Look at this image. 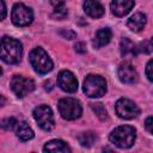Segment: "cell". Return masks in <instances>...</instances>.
<instances>
[{"label": "cell", "mask_w": 153, "mask_h": 153, "mask_svg": "<svg viewBox=\"0 0 153 153\" xmlns=\"http://www.w3.org/2000/svg\"><path fill=\"white\" fill-rule=\"evenodd\" d=\"M112 37V32L109 27H103L96 32L94 39H93V47L94 48H100L103 45H106Z\"/></svg>", "instance_id": "9a60e30c"}, {"label": "cell", "mask_w": 153, "mask_h": 153, "mask_svg": "<svg viewBox=\"0 0 153 153\" xmlns=\"http://www.w3.org/2000/svg\"><path fill=\"white\" fill-rule=\"evenodd\" d=\"M1 7H2V10H1V19H5V17H6V5H5V1L4 0H1Z\"/></svg>", "instance_id": "83f0119b"}, {"label": "cell", "mask_w": 153, "mask_h": 153, "mask_svg": "<svg viewBox=\"0 0 153 153\" xmlns=\"http://www.w3.org/2000/svg\"><path fill=\"white\" fill-rule=\"evenodd\" d=\"M145 127H146V129H147L151 134H153V116H149V117L146 118V121H145Z\"/></svg>", "instance_id": "cb8c5ba5"}, {"label": "cell", "mask_w": 153, "mask_h": 153, "mask_svg": "<svg viewBox=\"0 0 153 153\" xmlns=\"http://www.w3.org/2000/svg\"><path fill=\"white\" fill-rule=\"evenodd\" d=\"M53 16L57 19H63L66 16H67V8L66 6H60V7H54V13Z\"/></svg>", "instance_id": "7402d4cb"}, {"label": "cell", "mask_w": 153, "mask_h": 153, "mask_svg": "<svg viewBox=\"0 0 153 153\" xmlns=\"http://www.w3.org/2000/svg\"><path fill=\"white\" fill-rule=\"evenodd\" d=\"M23 45L22 43L12 37L4 36L1 39V60L8 65L18 63L22 59Z\"/></svg>", "instance_id": "6da1fadb"}, {"label": "cell", "mask_w": 153, "mask_h": 153, "mask_svg": "<svg viewBox=\"0 0 153 153\" xmlns=\"http://www.w3.org/2000/svg\"><path fill=\"white\" fill-rule=\"evenodd\" d=\"M18 123H17V120L14 117H7V118H5V120L1 121V128L5 129V130H11Z\"/></svg>", "instance_id": "44dd1931"}, {"label": "cell", "mask_w": 153, "mask_h": 153, "mask_svg": "<svg viewBox=\"0 0 153 153\" xmlns=\"http://www.w3.org/2000/svg\"><path fill=\"white\" fill-rule=\"evenodd\" d=\"M146 16L143 14V13H135L134 16H131L129 19H128V23H127V25H128V27L131 30V31H134V32H139V31H141L143 27H145V25H146Z\"/></svg>", "instance_id": "2e32d148"}, {"label": "cell", "mask_w": 153, "mask_h": 153, "mask_svg": "<svg viewBox=\"0 0 153 153\" xmlns=\"http://www.w3.org/2000/svg\"><path fill=\"white\" fill-rule=\"evenodd\" d=\"M29 60L32 68L38 74H47L53 69V61L42 48H35L33 50H31Z\"/></svg>", "instance_id": "3957f363"}, {"label": "cell", "mask_w": 153, "mask_h": 153, "mask_svg": "<svg viewBox=\"0 0 153 153\" xmlns=\"http://www.w3.org/2000/svg\"><path fill=\"white\" fill-rule=\"evenodd\" d=\"M134 6V0H112L111 11L116 17H124Z\"/></svg>", "instance_id": "7c38bea8"}, {"label": "cell", "mask_w": 153, "mask_h": 153, "mask_svg": "<svg viewBox=\"0 0 153 153\" xmlns=\"http://www.w3.org/2000/svg\"><path fill=\"white\" fill-rule=\"evenodd\" d=\"M33 118L37 124L45 131H50L55 127L53 111L48 105H38L33 110Z\"/></svg>", "instance_id": "8992f818"}, {"label": "cell", "mask_w": 153, "mask_h": 153, "mask_svg": "<svg viewBox=\"0 0 153 153\" xmlns=\"http://www.w3.org/2000/svg\"><path fill=\"white\" fill-rule=\"evenodd\" d=\"M118 78L124 84H135L137 81V72L136 69L129 63V62H124L121 63L118 67Z\"/></svg>", "instance_id": "8fae6325"}, {"label": "cell", "mask_w": 153, "mask_h": 153, "mask_svg": "<svg viewBox=\"0 0 153 153\" xmlns=\"http://www.w3.org/2000/svg\"><path fill=\"white\" fill-rule=\"evenodd\" d=\"M17 136L20 141H29L33 137V130L26 122H20L17 124Z\"/></svg>", "instance_id": "e0dca14e"}, {"label": "cell", "mask_w": 153, "mask_h": 153, "mask_svg": "<svg viewBox=\"0 0 153 153\" xmlns=\"http://www.w3.org/2000/svg\"><path fill=\"white\" fill-rule=\"evenodd\" d=\"M136 130L131 126H120L114 129L109 136L110 141L120 148H129L134 145Z\"/></svg>", "instance_id": "7a4b0ae2"}, {"label": "cell", "mask_w": 153, "mask_h": 153, "mask_svg": "<svg viewBox=\"0 0 153 153\" xmlns=\"http://www.w3.org/2000/svg\"><path fill=\"white\" fill-rule=\"evenodd\" d=\"M91 108H92V110L96 112V115H97L102 121H104V120L108 118V112H106V110H105V108H104L103 104H100V103H94V104H91Z\"/></svg>", "instance_id": "ffe728a7"}, {"label": "cell", "mask_w": 153, "mask_h": 153, "mask_svg": "<svg viewBox=\"0 0 153 153\" xmlns=\"http://www.w3.org/2000/svg\"><path fill=\"white\" fill-rule=\"evenodd\" d=\"M50 4L54 7H60V6L65 5V0H50Z\"/></svg>", "instance_id": "4316f807"}, {"label": "cell", "mask_w": 153, "mask_h": 153, "mask_svg": "<svg viewBox=\"0 0 153 153\" xmlns=\"http://www.w3.org/2000/svg\"><path fill=\"white\" fill-rule=\"evenodd\" d=\"M120 49H121V55L123 57H133L137 53V49H136L135 44L128 38H123L121 41Z\"/></svg>", "instance_id": "ac0fdd59"}, {"label": "cell", "mask_w": 153, "mask_h": 153, "mask_svg": "<svg viewBox=\"0 0 153 153\" xmlns=\"http://www.w3.org/2000/svg\"><path fill=\"white\" fill-rule=\"evenodd\" d=\"M44 152H54V153H69V146L62 140H51L45 143L43 147Z\"/></svg>", "instance_id": "5bb4252c"}, {"label": "cell", "mask_w": 153, "mask_h": 153, "mask_svg": "<svg viewBox=\"0 0 153 153\" xmlns=\"http://www.w3.org/2000/svg\"><path fill=\"white\" fill-rule=\"evenodd\" d=\"M60 33H61V36H63V37L67 38V39H73V38H75V32H73V31H71V30H62Z\"/></svg>", "instance_id": "d4e9b609"}, {"label": "cell", "mask_w": 153, "mask_h": 153, "mask_svg": "<svg viewBox=\"0 0 153 153\" xmlns=\"http://www.w3.org/2000/svg\"><path fill=\"white\" fill-rule=\"evenodd\" d=\"M84 11L87 16L92 18H99L104 14V7L97 0H85L84 1Z\"/></svg>", "instance_id": "4fadbf2b"}, {"label": "cell", "mask_w": 153, "mask_h": 153, "mask_svg": "<svg viewBox=\"0 0 153 153\" xmlns=\"http://www.w3.org/2000/svg\"><path fill=\"white\" fill-rule=\"evenodd\" d=\"M74 48H75V51H76V53H80V54H82V53L86 51V45H85V43H82V42H78V43L74 45Z\"/></svg>", "instance_id": "484cf974"}, {"label": "cell", "mask_w": 153, "mask_h": 153, "mask_svg": "<svg viewBox=\"0 0 153 153\" xmlns=\"http://www.w3.org/2000/svg\"><path fill=\"white\" fill-rule=\"evenodd\" d=\"M151 43H152V45H153V37H152V41H151Z\"/></svg>", "instance_id": "f1b7e54d"}, {"label": "cell", "mask_w": 153, "mask_h": 153, "mask_svg": "<svg viewBox=\"0 0 153 153\" xmlns=\"http://www.w3.org/2000/svg\"><path fill=\"white\" fill-rule=\"evenodd\" d=\"M57 85L67 93H74L78 90V80L69 71H61L57 75Z\"/></svg>", "instance_id": "30bf717a"}, {"label": "cell", "mask_w": 153, "mask_h": 153, "mask_svg": "<svg viewBox=\"0 0 153 153\" xmlns=\"http://www.w3.org/2000/svg\"><path fill=\"white\" fill-rule=\"evenodd\" d=\"M82 90L85 94L90 98H98L105 94L106 92V81L100 75L90 74L84 80Z\"/></svg>", "instance_id": "277c9868"}, {"label": "cell", "mask_w": 153, "mask_h": 153, "mask_svg": "<svg viewBox=\"0 0 153 153\" xmlns=\"http://www.w3.org/2000/svg\"><path fill=\"white\" fill-rule=\"evenodd\" d=\"M78 140L80 142L81 146L84 147H90L94 143V141L97 140V136L93 131H84L78 136Z\"/></svg>", "instance_id": "d6986e66"}, {"label": "cell", "mask_w": 153, "mask_h": 153, "mask_svg": "<svg viewBox=\"0 0 153 153\" xmlns=\"http://www.w3.org/2000/svg\"><path fill=\"white\" fill-rule=\"evenodd\" d=\"M12 23L17 26H26L32 23L33 19V13L30 7L25 6L22 2H18L13 6L12 8Z\"/></svg>", "instance_id": "52a82bcc"}, {"label": "cell", "mask_w": 153, "mask_h": 153, "mask_svg": "<svg viewBox=\"0 0 153 153\" xmlns=\"http://www.w3.org/2000/svg\"><path fill=\"white\" fill-rule=\"evenodd\" d=\"M59 111L60 115L68 121L76 120L81 116L82 108L78 99L74 98H62L59 102Z\"/></svg>", "instance_id": "5b68a950"}, {"label": "cell", "mask_w": 153, "mask_h": 153, "mask_svg": "<svg viewBox=\"0 0 153 153\" xmlns=\"http://www.w3.org/2000/svg\"><path fill=\"white\" fill-rule=\"evenodd\" d=\"M115 110H116V114L124 120L135 118L140 114V109L137 108V105L130 99H126V98H121L116 102Z\"/></svg>", "instance_id": "9c48e42d"}, {"label": "cell", "mask_w": 153, "mask_h": 153, "mask_svg": "<svg viewBox=\"0 0 153 153\" xmlns=\"http://www.w3.org/2000/svg\"><path fill=\"white\" fill-rule=\"evenodd\" d=\"M146 76L149 81L153 82V59L149 60L146 65Z\"/></svg>", "instance_id": "603a6c76"}, {"label": "cell", "mask_w": 153, "mask_h": 153, "mask_svg": "<svg viewBox=\"0 0 153 153\" xmlns=\"http://www.w3.org/2000/svg\"><path fill=\"white\" fill-rule=\"evenodd\" d=\"M10 86H11V90L13 91V93L17 97L23 98L27 93L33 91L35 82H33V80H31L29 78H25L23 75H14L11 80Z\"/></svg>", "instance_id": "ba28073f"}]
</instances>
